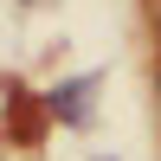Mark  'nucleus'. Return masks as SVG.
I'll list each match as a JSON object with an SVG mask.
<instances>
[{
  "mask_svg": "<svg viewBox=\"0 0 161 161\" xmlns=\"http://www.w3.org/2000/svg\"><path fill=\"white\" fill-rule=\"evenodd\" d=\"M90 90H97V77H64V84L45 90V110L77 129V123H90Z\"/></svg>",
  "mask_w": 161,
  "mask_h": 161,
  "instance_id": "obj_1",
  "label": "nucleus"
}]
</instances>
